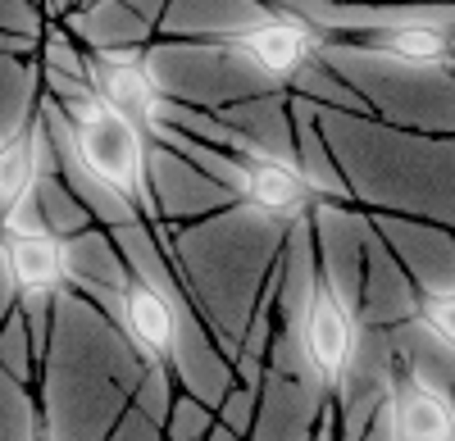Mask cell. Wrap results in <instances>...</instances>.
I'll list each match as a JSON object with an SVG mask.
<instances>
[{"mask_svg": "<svg viewBox=\"0 0 455 441\" xmlns=\"http://www.w3.org/2000/svg\"><path fill=\"white\" fill-rule=\"evenodd\" d=\"M173 128H201L210 137H219L223 146H233V164H223V173L233 177V192L242 196V205L259 218H274V224H306L315 201L323 196V182L310 177V169L283 155V151H269V146H259L242 132H223L205 119H196V109L182 105V114Z\"/></svg>", "mask_w": 455, "mask_h": 441, "instance_id": "2", "label": "cell"}, {"mask_svg": "<svg viewBox=\"0 0 455 441\" xmlns=\"http://www.w3.org/2000/svg\"><path fill=\"white\" fill-rule=\"evenodd\" d=\"M87 83L109 109H119L124 119L141 123L150 137L160 128H173L182 114V105L164 96L160 78L150 73L141 51H92L87 55Z\"/></svg>", "mask_w": 455, "mask_h": 441, "instance_id": "6", "label": "cell"}, {"mask_svg": "<svg viewBox=\"0 0 455 441\" xmlns=\"http://www.w3.org/2000/svg\"><path fill=\"white\" fill-rule=\"evenodd\" d=\"M119 327L128 346L137 350V359L156 374L173 369V355H178V314L169 305V296L137 269L119 273Z\"/></svg>", "mask_w": 455, "mask_h": 441, "instance_id": "8", "label": "cell"}, {"mask_svg": "<svg viewBox=\"0 0 455 441\" xmlns=\"http://www.w3.org/2000/svg\"><path fill=\"white\" fill-rule=\"evenodd\" d=\"M187 46L233 55V59L251 64L255 73H264V78L291 83L296 73H306L323 51H332V32L319 28V23H310V19H300V14L274 10V14H264L255 23H242V28L187 36Z\"/></svg>", "mask_w": 455, "mask_h": 441, "instance_id": "4", "label": "cell"}, {"mask_svg": "<svg viewBox=\"0 0 455 441\" xmlns=\"http://www.w3.org/2000/svg\"><path fill=\"white\" fill-rule=\"evenodd\" d=\"M0 255H5V273H10L14 296L28 305H46L73 278L68 246L46 224H23V218L19 224H5L0 228Z\"/></svg>", "mask_w": 455, "mask_h": 441, "instance_id": "7", "label": "cell"}, {"mask_svg": "<svg viewBox=\"0 0 455 441\" xmlns=\"http://www.w3.org/2000/svg\"><path fill=\"white\" fill-rule=\"evenodd\" d=\"M310 441H332V406H328V400L319 406V423H315V437Z\"/></svg>", "mask_w": 455, "mask_h": 441, "instance_id": "12", "label": "cell"}, {"mask_svg": "<svg viewBox=\"0 0 455 441\" xmlns=\"http://www.w3.org/2000/svg\"><path fill=\"white\" fill-rule=\"evenodd\" d=\"M360 28L355 42H332L341 55H369L387 59L396 68L414 73H455V14L451 10H424L410 19H337Z\"/></svg>", "mask_w": 455, "mask_h": 441, "instance_id": "5", "label": "cell"}, {"mask_svg": "<svg viewBox=\"0 0 455 441\" xmlns=\"http://www.w3.org/2000/svg\"><path fill=\"white\" fill-rule=\"evenodd\" d=\"M414 323H419L442 350L455 355V282H446V287H424L419 301H414Z\"/></svg>", "mask_w": 455, "mask_h": 441, "instance_id": "11", "label": "cell"}, {"mask_svg": "<svg viewBox=\"0 0 455 441\" xmlns=\"http://www.w3.org/2000/svg\"><path fill=\"white\" fill-rule=\"evenodd\" d=\"M296 342H300V364H306L315 391L323 400H332L347 387L355 359H360L364 327H360V314L351 310V301L332 287V278L319 264L310 269V291H306V305H300V319H296Z\"/></svg>", "mask_w": 455, "mask_h": 441, "instance_id": "3", "label": "cell"}, {"mask_svg": "<svg viewBox=\"0 0 455 441\" xmlns=\"http://www.w3.org/2000/svg\"><path fill=\"white\" fill-rule=\"evenodd\" d=\"M60 87V109L68 114V137H73V160L83 164L87 182H96L100 192H109L132 218L160 228V196L150 187V132L132 119H124L119 109H109L92 87Z\"/></svg>", "mask_w": 455, "mask_h": 441, "instance_id": "1", "label": "cell"}, {"mask_svg": "<svg viewBox=\"0 0 455 441\" xmlns=\"http://www.w3.org/2000/svg\"><path fill=\"white\" fill-rule=\"evenodd\" d=\"M42 160H46V119L36 109L23 128L0 137V228L19 224L23 209L32 205Z\"/></svg>", "mask_w": 455, "mask_h": 441, "instance_id": "10", "label": "cell"}, {"mask_svg": "<svg viewBox=\"0 0 455 441\" xmlns=\"http://www.w3.org/2000/svg\"><path fill=\"white\" fill-rule=\"evenodd\" d=\"M383 410L392 441H455V400L410 364L392 369Z\"/></svg>", "mask_w": 455, "mask_h": 441, "instance_id": "9", "label": "cell"}, {"mask_svg": "<svg viewBox=\"0 0 455 441\" xmlns=\"http://www.w3.org/2000/svg\"><path fill=\"white\" fill-rule=\"evenodd\" d=\"M32 441H55V437H51V423H46V414H32Z\"/></svg>", "mask_w": 455, "mask_h": 441, "instance_id": "13", "label": "cell"}]
</instances>
